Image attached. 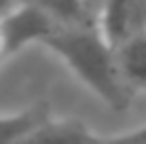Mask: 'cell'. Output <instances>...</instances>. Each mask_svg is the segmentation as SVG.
<instances>
[{"label": "cell", "mask_w": 146, "mask_h": 144, "mask_svg": "<svg viewBox=\"0 0 146 144\" xmlns=\"http://www.w3.org/2000/svg\"><path fill=\"white\" fill-rule=\"evenodd\" d=\"M42 47L55 53L106 106L112 110H125L129 106L131 96L119 74L114 49L102 38L95 26L59 28Z\"/></svg>", "instance_id": "obj_1"}, {"label": "cell", "mask_w": 146, "mask_h": 144, "mask_svg": "<svg viewBox=\"0 0 146 144\" xmlns=\"http://www.w3.org/2000/svg\"><path fill=\"white\" fill-rule=\"evenodd\" d=\"M59 30V26L44 11L30 2H21L7 17L0 19L2 34V62L30 44H44Z\"/></svg>", "instance_id": "obj_2"}, {"label": "cell", "mask_w": 146, "mask_h": 144, "mask_svg": "<svg viewBox=\"0 0 146 144\" xmlns=\"http://www.w3.org/2000/svg\"><path fill=\"white\" fill-rule=\"evenodd\" d=\"M95 28L112 49L146 30V0H104Z\"/></svg>", "instance_id": "obj_3"}, {"label": "cell", "mask_w": 146, "mask_h": 144, "mask_svg": "<svg viewBox=\"0 0 146 144\" xmlns=\"http://www.w3.org/2000/svg\"><path fill=\"white\" fill-rule=\"evenodd\" d=\"M104 136H98L76 119L44 121L21 144H102Z\"/></svg>", "instance_id": "obj_4"}, {"label": "cell", "mask_w": 146, "mask_h": 144, "mask_svg": "<svg viewBox=\"0 0 146 144\" xmlns=\"http://www.w3.org/2000/svg\"><path fill=\"white\" fill-rule=\"evenodd\" d=\"M119 74L129 89H146V30L114 49Z\"/></svg>", "instance_id": "obj_5"}, {"label": "cell", "mask_w": 146, "mask_h": 144, "mask_svg": "<svg viewBox=\"0 0 146 144\" xmlns=\"http://www.w3.org/2000/svg\"><path fill=\"white\" fill-rule=\"evenodd\" d=\"M49 106L36 104L26 110L0 115V144H21L36 127L49 121Z\"/></svg>", "instance_id": "obj_6"}, {"label": "cell", "mask_w": 146, "mask_h": 144, "mask_svg": "<svg viewBox=\"0 0 146 144\" xmlns=\"http://www.w3.org/2000/svg\"><path fill=\"white\" fill-rule=\"evenodd\" d=\"M44 11L59 28L95 26V19L85 9L83 0H21Z\"/></svg>", "instance_id": "obj_7"}, {"label": "cell", "mask_w": 146, "mask_h": 144, "mask_svg": "<svg viewBox=\"0 0 146 144\" xmlns=\"http://www.w3.org/2000/svg\"><path fill=\"white\" fill-rule=\"evenodd\" d=\"M21 4V0H0V19L7 17L13 9H17Z\"/></svg>", "instance_id": "obj_8"}, {"label": "cell", "mask_w": 146, "mask_h": 144, "mask_svg": "<svg viewBox=\"0 0 146 144\" xmlns=\"http://www.w3.org/2000/svg\"><path fill=\"white\" fill-rule=\"evenodd\" d=\"M83 4H85V9L89 11V15H91L93 19H98V13H100V9H102L104 0H83Z\"/></svg>", "instance_id": "obj_9"}]
</instances>
